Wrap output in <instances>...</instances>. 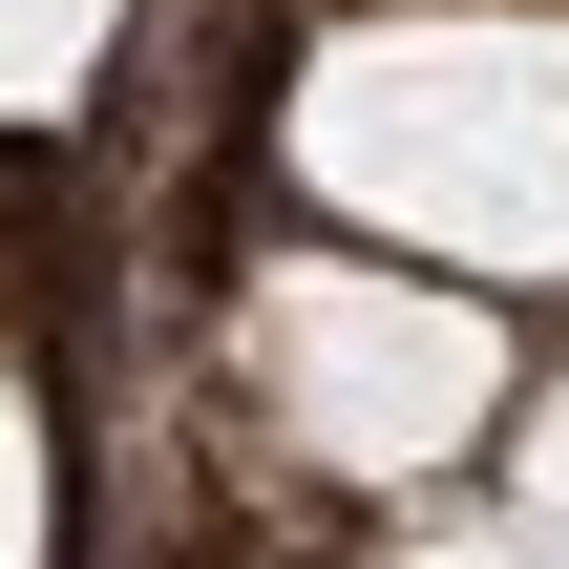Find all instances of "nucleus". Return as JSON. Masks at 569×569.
<instances>
[{"mask_svg": "<svg viewBox=\"0 0 569 569\" xmlns=\"http://www.w3.org/2000/svg\"><path fill=\"white\" fill-rule=\"evenodd\" d=\"M507 422H528V443H507V465H528V528L569 549V380H549V401H507Z\"/></svg>", "mask_w": 569, "mask_h": 569, "instance_id": "423d86ee", "label": "nucleus"}, {"mask_svg": "<svg viewBox=\"0 0 569 569\" xmlns=\"http://www.w3.org/2000/svg\"><path fill=\"white\" fill-rule=\"evenodd\" d=\"M296 190L443 296L569 274V21L549 0H401L296 63Z\"/></svg>", "mask_w": 569, "mask_h": 569, "instance_id": "f257e3e1", "label": "nucleus"}, {"mask_svg": "<svg viewBox=\"0 0 569 569\" xmlns=\"http://www.w3.org/2000/svg\"><path fill=\"white\" fill-rule=\"evenodd\" d=\"M380 569H569V549L528 528V507H443V528H401Z\"/></svg>", "mask_w": 569, "mask_h": 569, "instance_id": "39448f33", "label": "nucleus"}, {"mask_svg": "<svg viewBox=\"0 0 569 569\" xmlns=\"http://www.w3.org/2000/svg\"><path fill=\"white\" fill-rule=\"evenodd\" d=\"M42 486H63V443H42L21 359H0V569H42Z\"/></svg>", "mask_w": 569, "mask_h": 569, "instance_id": "20e7f679", "label": "nucleus"}, {"mask_svg": "<svg viewBox=\"0 0 569 569\" xmlns=\"http://www.w3.org/2000/svg\"><path fill=\"white\" fill-rule=\"evenodd\" d=\"M106 21H127V0H0V127H63L84 63H106Z\"/></svg>", "mask_w": 569, "mask_h": 569, "instance_id": "7ed1b4c3", "label": "nucleus"}, {"mask_svg": "<svg viewBox=\"0 0 569 569\" xmlns=\"http://www.w3.org/2000/svg\"><path fill=\"white\" fill-rule=\"evenodd\" d=\"M232 380H253V422H274L317 486H443V465L528 401L507 317L443 296V274H401V253H274V274L232 296Z\"/></svg>", "mask_w": 569, "mask_h": 569, "instance_id": "f03ea898", "label": "nucleus"}]
</instances>
